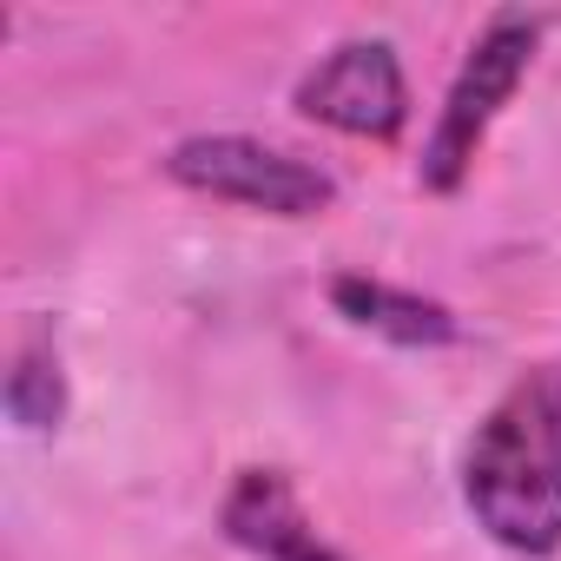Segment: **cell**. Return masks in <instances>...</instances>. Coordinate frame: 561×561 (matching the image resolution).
<instances>
[{
  "mask_svg": "<svg viewBox=\"0 0 561 561\" xmlns=\"http://www.w3.org/2000/svg\"><path fill=\"white\" fill-rule=\"evenodd\" d=\"M218 528L231 548L257 554V561H351L298 502V489L277 469H238L225 502H218Z\"/></svg>",
  "mask_w": 561,
  "mask_h": 561,
  "instance_id": "5b68a950",
  "label": "cell"
},
{
  "mask_svg": "<svg viewBox=\"0 0 561 561\" xmlns=\"http://www.w3.org/2000/svg\"><path fill=\"white\" fill-rule=\"evenodd\" d=\"M462 502L476 528L522 554H561V364H528L462 443Z\"/></svg>",
  "mask_w": 561,
  "mask_h": 561,
  "instance_id": "6da1fadb",
  "label": "cell"
},
{
  "mask_svg": "<svg viewBox=\"0 0 561 561\" xmlns=\"http://www.w3.org/2000/svg\"><path fill=\"white\" fill-rule=\"evenodd\" d=\"M331 305L337 318H351L357 331H377L403 351H443V344H462V318L423 291H403L390 277H370V271H337L331 277Z\"/></svg>",
  "mask_w": 561,
  "mask_h": 561,
  "instance_id": "8992f818",
  "label": "cell"
},
{
  "mask_svg": "<svg viewBox=\"0 0 561 561\" xmlns=\"http://www.w3.org/2000/svg\"><path fill=\"white\" fill-rule=\"evenodd\" d=\"M0 403H8V416L34 436L60 430L67 423V370H60V351L47 331L21 337L14 364H8V383H0Z\"/></svg>",
  "mask_w": 561,
  "mask_h": 561,
  "instance_id": "52a82bcc",
  "label": "cell"
},
{
  "mask_svg": "<svg viewBox=\"0 0 561 561\" xmlns=\"http://www.w3.org/2000/svg\"><path fill=\"white\" fill-rule=\"evenodd\" d=\"M291 106L311 126L390 146L410 126V80H403V60L390 41H344L291 87Z\"/></svg>",
  "mask_w": 561,
  "mask_h": 561,
  "instance_id": "277c9868",
  "label": "cell"
},
{
  "mask_svg": "<svg viewBox=\"0 0 561 561\" xmlns=\"http://www.w3.org/2000/svg\"><path fill=\"white\" fill-rule=\"evenodd\" d=\"M165 179L238 205V211H264V218H318L337 205V179L318 159H298L285 146H264L251 133H192L165 152Z\"/></svg>",
  "mask_w": 561,
  "mask_h": 561,
  "instance_id": "3957f363",
  "label": "cell"
},
{
  "mask_svg": "<svg viewBox=\"0 0 561 561\" xmlns=\"http://www.w3.org/2000/svg\"><path fill=\"white\" fill-rule=\"evenodd\" d=\"M541 34H548V14H528V8H502L489 14V27L469 41L449 93H443V113L423 139V159H416V185L449 198L462 192V179L476 172V152L489 139V126L502 119V106L515 100V87L528 80L535 54H541Z\"/></svg>",
  "mask_w": 561,
  "mask_h": 561,
  "instance_id": "7a4b0ae2",
  "label": "cell"
}]
</instances>
